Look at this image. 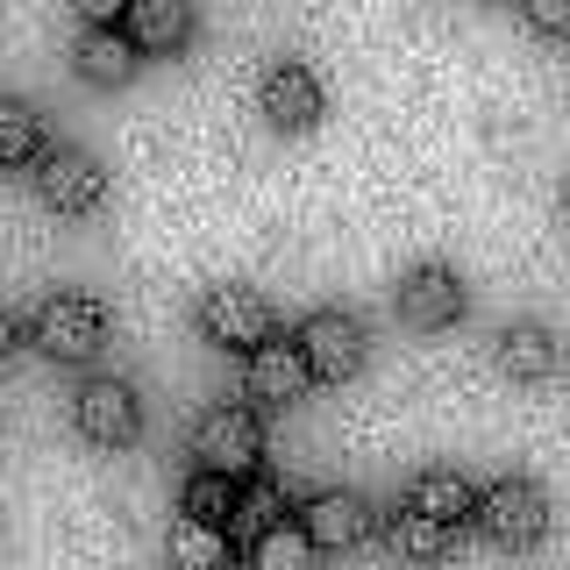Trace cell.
I'll return each mask as SVG.
<instances>
[{"mask_svg":"<svg viewBox=\"0 0 570 570\" xmlns=\"http://www.w3.org/2000/svg\"><path fill=\"white\" fill-rule=\"evenodd\" d=\"M521 14L542 36H570V0H521Z\"/></svg>","mask_w":570,"mask_h":570,"instance_id":"cell-22","label":"cell"},{"mask_svg":"<svg viewBox=\"0 0 570 570\" xmlns=\"http://www.w3.org/2000/svg\"><path fill=\"white\" fill-rule=\"evenodd\" d=\"M463 299H471V293H463L456 264H442V257L400 272V285H392V307H400L406 328H450V321L463 314Z\"/></svg>","mask_w":570,"mask_h":570,"instance_id":"cell-8","label":"cell"},{"mask_svg":"<svg viewBox=\"0 0 570 570\" xmlns=\"http://www.w3.org/2000/svg\"><path fill=\"white\" fill-rule=\"evenodd\" d=\"M379 528H385L392 557H406V563H442L450 557V521H435V513H421V507H392Z\"/></svg>","mask_w":570,"mask_h":570,"instance_id":"cell-15","label":"cell"},{"mask_svg":"<svg viewBox=\"0 0 570 570\" xmlns=\"http://www.w3.org/2000/svg\"><path fill=\"white\" fill-rule=\"evenodd\" d=\"M207 343H228V350H257L272 343V299L257 285H207L200 307H193Z\"/></svg>","mask_w":570,"mask_h":570,"instance_id":"cell-5","label":"cell"},{"mask_svg":"<svg viewBox=\"0 0 570 570\" xmlns=\"http://www.w3.org/2000/svg\"><path fill=\"white\" fill-rule=\"evenodd\" d=\"M478 528L492 534L499 549H534L549 534V492L534 478H492L478 492Z\"/></svg>","mask_w":570,"mask_h":570,"instance_id":"cell-4","label":"cell"},{"mask_svg":"<svg viewBox=\"0 0 570 570\" xmlns=\"http://www.w3.org/2000/svg\"><path fill=\"white\" fill-rule=\"evenodd\" d=\"M43 150H50V142H43V121H36V107L8 94V100H0V157H8L14 171H22V165L36 171V157H43Z\"/></svg>","mask_w":570,"mask_h":570,"instance_id":"cell-19","label":"cell"},{"mask_svg":"<svg viewBox=\"0 0 570 570\" xmlns=\"http://www.w3.org/2000/svg\"><path fill=\"white\" fill-rule=\"evenodd\" d=\"M406 507H421V513H435V521H478V485L463 471H421L414 485H406Z\"/></svg>","mask_w":570,"mask_h":570,"instance_id":"cell-16","label":"cell"},{"mask_svg":"<svg viewBox=\"0 0 570 570\" xmlns=\"http://www.w3.org/2000/svg\"><path fill=\"white\" fill-rule=\"evenodd\" d=\"M236 499H243L236 478L193 471V478H186V499H178V513H200V521H236Z\"/></svg>","mask_w":570,"mask_h":570,"instance_id":"cell-21","label":"cell"},{"mask_svg":"<svg viewBox=\"0 0 570 570\" xmlns=\"http://www.w3.org/2000/svg\"><path fill=\"white\" fill-rule=\"evenodd\" d=\"M492 356H499V371H507V379H521V385L549 379V371L563 364V350H557V328H549V321H534V314H513L507 328L492 335Z\"/></svg>","mask_w":570,"mask_h":570,"instance_id":"cell-12","label":"cell"},{"mask_svg":"<svg viewBox=\"0 0 570 570\" xmlns=\"http://www.w3.org/2000/svg\"><path fill=\"white\" fill-rule=\"evenodd\" d=\"M228 563V528L200 521V513H178L171 521V570H222Z\"/></svg>","mask_w":570,"mask_h":570,"instance_id":"cell-17","label":"cell"},{"mask_svg":"<svg viewBox=\"0 0 570 570\" xmlns=\"http://www.w3.org/2000/svg\"><path fill=\"white\" fill-rule=\"evenodd\" d=\"M136 36L129 29H79V43H71V65H79L86 86H121L136 71Z\"/></svg>","mask_w":570,"mask_h":570,"instance_id":"cell-13","label":"cell"},{"mask_svg":"<svg viewBox=\"0 0 570 570\" xmlns=\"http://www.w3.org/2000/svg\"><path fill=\"white\" fill-rule=\"evenodd\" d=\"M299 528L314 534V549H356L379 521H371V499L364 492L328 485V492H314L307 507H299Z\"/></svg>","mask_w":570,"mask_h":570,"instance_id":"cell-11","label":"cell"},{"mask_svg":"<svg viewBox=\"0 0 570 570\" xmlns=\"http://www.w3.org/2000/svg\"><path fill=\"white\" fill-rule=\"evenodd\" d=\"M71 428L86 442H100V450H121V442L142 435V392L129 379H115V371H94L71 392Z\"/></svg>","mask_w":570,"mask_h":570,"instance_id":"cell-3","label":"cell"},{"mask_svg":"<svg viewBox=\"0 0 570 570\" xmlns=\"http://www.w3.org/2000/svg\"><path fill=\"white\" fill-rule=\"evenodd\" d=\"M257 456H264V428L249 406L222 400L193 421V471H222V478H257Z\"/></svg>","mask_w":570,"mask_h":570,"instance_id":"cell-1","label":"cell"},{"mask_svg":"<svg viewBox=\"0 0 570 570\" xmlns=\"http://www.w3.org/2000/svg\"><path fill=\"white\" fill-rule=\"evenodd\" d=\"M257 107L272 129H314L321 121V79L299 58H272L257 79Z\"/></svg>","mask_w":570,"mask_h":570,"instance_id":"cell-10","label":"cell"},{"mask_svg":"<svg viewBox=\"0 0 570 570\" xmlns=\"http://www.w3.org/2000/svg\"><path fill=\"white\" fill-rule=\"evenodd\" d=\"M71 8L86 14V29H121L129 22V0H71Z\"/></svg>","mask_w":570,"mask_h":570,"instance_id":"cell-23","label":"cell"},{"mask_svg":"<svg viewBox=\"0 0 570 570\" xmlns=\"http://www.w3.org/2000/svg\"><path fill=\"white\" fill-rule=\"evenodd\" d=\"M136 50H150V58H171V50H186L193 36V0H129V22Z\"/></svg>","mask_w":570,"mask_h":570,"instance_id":"cell-14","label":"cell"},{"mask_svg":"<svg viewBox=\"0 0 570 570\" xmlns=\"http://www.w3.org/2000/svg\"><path fill=\"white\" fill-rule=\"evenodd\" d=\"M563 214H570V178H563Z\"/></svg>","mask_w":570,"mask_h":570,"instance_id":"cell-24","label":"cell"},{"mask_svg":"<svg viewBox=\"0 0 570 570\" xmlns=\"http://www.w3.org/2000/svg\"><path fill=\"white\" fill-rule=\"evenodd\" d=\"M107 343V307L100 293H86V285H58V293L36 307V350L58 356V364H86Z\"/></svg>","mask_w":570,"mask_h":570,"instance_id":"cell-2","label":"cell"},{"mask_svg":"<svg viewBox=\"0 0 570 570\" xmlns=\"http://www.w3.org/2000/svg\"><path fill=\"white\" fill-rule=\"evenodd\" d=\"M243 379H249V400H264V406H293L299 392L314 385L307 343H299V335H272V343H257V350H249V364H243Z\"/></svg>","mask_w":570,"mask_h":570,"instance_id":"cell-9","label":"cell"},{"mask_svg":"<svg viewBox=\"0 0 570 570\" xmlns=\"http://www.w3.org/2000/svg\"><path fill=\"white\" fill-rule=\"evenodd\" d=\"M36 193H43L58 214H94L107 200V171L94 150H79V142H50L43 157H36Z\"/></svg>","mask_w":570,"mask_h":570,"instance_id":"cell-6","label":"cell"},{"mask_svg":"<svg viewBox=\"0 0 570 570\" xmlns=\"http://www.w3.org/2000/svg\"><path fill=\"white\" fill-rule=\"evenodd\" d=\"M314 557H321V549H314V534L299 528V513L249 549V563H257V570H314Z\"/></svg>","mask_w":570,"mask_h":570,"instance_id":"cell-20","label":"cell"},{"mask_svg":"<svg viewBox=\"0 0 570 570\" xmlns=\"http://www.w3.org/2000/svg\"><path fill=\"white\" fill-rule=\"evenodd\" d=\"M272 528H285V485L257 471V478H243V499H236V521H228V534H243V542L257 549Z\"/></svg>","mask_w":570,"mask_h":570,"instance_id":"cell-18","label":"cell"},{"mask_svg":"<svg viewBox=\"0 0 570 570\" xmlns=\"http://www.w3.org/2000/svg\"><path fill=\"white\" fill-rule=\"evenodd\" d=\"M293 335L307 343L314 379H350V371L371 356V328H364V314H350V307H314Z\"/></svg>","mask_w":570,"mask_h":570,"instance_id":"cell-7","label":"cell"}]
</instances>
